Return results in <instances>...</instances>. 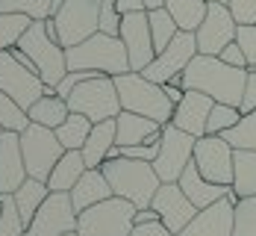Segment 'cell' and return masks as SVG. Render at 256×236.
<instances>
[{
	"instance_id": "1",
	"label": "cell",
	"mask_w": 256,
	"mask_h": 236,
	"mask_svg": "<svg viewBox=\"0 0 256 236\" xmlns=\"http://www.w3.org/2000/svg\"><path fill=\"white\" fill-rule=\"evenodd\" d=\"M244 83H248V68H232L218 56H204V53H198L182 71L186 92H204L215 104H230L238 109L244 98Z\"/></svg>"
},
{
	"instance_id": "2",
	"label": "cell",
	"mask_w": 256,
	"mask_h": 236,
	"mask_svg": "<svg viewBox=\"0 0 256 236\" xmlns=\"http://www.w3.org/2000/svg\"><path fill=\"white\" fill-rule=\"evenodd\" d=\"M100 171L106 174V180L112 186V195L130 201L136 210H148L154 204V195L162 186L154 162H144V159L115 157L106 159L100 165Z\"/></svg>"
},
{
	"instance_id": "3",
	"label": "cell",
	"mask_w": 256,
	"mask_h": 236,
	"mask_svg": "<svg viewBox=\"0 0 256 236\" xmlns=\"http://www.w3.org/2000/svg\"><path fill=\"white\" fill-rule=\"evenodd\" d=\"M65 56H68V71H98L109 77H121L130 71V56L124 42L106 33H94L82 45L68 48Z\"/></svg>"
},
{
	"instance_id": "4",
	"label": "cell",
	"mask_w": 256,
	"mask_h": 236,
	"mask_svg": "<svg viewBox=\"0 0 256 236\" xmlns=\"http://www.w3.org/2000/svg\"><path fill=\"white\" fill-rule=\"evenodd\" d=\"M115 86H118V98H121V109L124 112H136V115L154 118L159 124H168L174 118V104L168 101L165 89L150 83L144 74L127 71V74L115 77Z\"/></svg>"
},
{
	"instance_id": "5",
	"label": "cell",
	"mask_w": 256,
	"mask_h": 236,
	"mask_svg": "<svg viewBox=\"0 0 256 236\" xmlns=\"http://www.w3.org/2000/svg\"><path fill=\"white\" fill-rule=\"evenodd\" d=\"M15 48L30 56L36 74L44 80V86H50V89H56V86L62 83V77L68 74V56H65V48L48 36L44 21H32L30 30L21 36V42H18Z\"/></svg>"
},
{
	"instance_id": "6",
	"label": "cell",
	"mask_w": 256,
	"mask_h": 236,
	"mask_svg": "<svg viewBox=\"0 0 256 236\" xmlns=\"http://www.w3.org/2000/svg\"><path fill=\"white\" fill-rule=\"evenodd\" d=\"M68 106H71V112L86 115L94 124L109 121V118H118L121 115V98H118L115 77L94 74V77L82 80L77 89L68 95Z\"/></svg>"
},
{
	"instance_id": "7",
	"label": "cell",
	"mask_w": 256,
	"mask_h": 236,
	"mask_svg": "<svg viewBox=\"0 0 256 236\" xmlns=\"http://www.w3.org/2000/svg\"><path fill=\"white\" fill-rule=\"evenodd\" d=\"M136 227V207L112 195L77 215L80 236H130Z\"/></svg>"
},
{
	"instance_id": "8",
	"label": "cell",
	"mask_w": 256,
	"mask_h": 236,
	"mask_svg": "<svg viewBox=\"0 0 256 236\" xmlns=\"http://www.w3.org/2000/svg\"><path fill=\"white\" fill-rule=\"evenodd\" d=\"M53 24L65 51L82 45L86 39L100 33V0H65L53 12Z\"/></svg>"
},
{
	"instance_id": "9",
	"label": "cell",
	"mask_w": 256,
	"mask_h": 236,
	"mask_svg": "<svg viewBox=\"0 0 256 236\" xmlns=\"http://www.w3.org/2000/svg\"><path fill=\"white\" fill-rule=\"evenodd\" d=\"M21 154H24V165H26V177L44 180L50 177L53 165L62 159L65 148L56 139V130H48L42 124H26V130L21 133Z\"/></svg>"
},
{
	"instance_id": "10",
	"label": "cell",
	"mask_w": 256,
	"mask_h": 236,
	"mask_svg": "<svg viewBox=\"0 0 256 236\" xmlns=\"http://www.w3.org/2000/svg\"><path fill=\"white\" fill-rule=\"evenodd\" d=\"M194 56H198V39H194V33L180 30L177 36H174V42L162 53H156V59L142 74L150 80V83H156V86H165V83L182 86V71L188 68V62Z\"/></svg>"
},
{
	"instance_id": "11",
	"label": "cell",
	"mask_w": 256,
	"mask_h": 236,
	"mask_svg": "<svg viewBox=\"0 0 256 236\" xmlns=\"http://www.w3.org/2000/svg\"><path fill=\"white\" fill-rule=\"evenodd\" d=\"M0 92H6L15 104H21L24 109H30L38 98L50 95L56 89L44 86V80L38 77L36 71H30L26 65H21L12 56V51H3L0 53Z\"/></svg>"
},
{
	"instance_id": "12",
	"label": "cell",
	"mask_w": 256,
	"mask_h": 236,
	"mask_svg": "<svg viewBox=\"0 0 256 236\" xmlns=\"http://www.w3.org/2000/svg\"><path fill=\"white\" fill-rule=\"evenodd\" d=\"M194 145L198 139L182 133L174 124L162 127V142H159V154L154 159V168L162 183H177L180 174L188 168V162L194 159Z\"/></svg>"
},
{
	"instance_id": "13",
	"label": "cell",
	"mask_w": 256,
	"mask_h": 236,
	"mask_svg": "<svg viewBox=\"0 0 256 236\" xmlns=\"http://www.w3.org/2000/svg\"><path fill=\"white\" fill-rule=\"evenodd\" d=\"M77 233V210L71 192H50L38 207L36 218L26 224V236H65Z\"/></svg>"
},
{
	"instance_id": "14",
	"label": "cell",
	"mask_w": 256,
	"mask_h": 236,
	"mask_svg": "<svg viewBox=\"0 0 256 236\" xmlns=\"http://www.w3.org/2000/svg\"><path fill=\"white\" fill-rule=\"evenodd\" d=\"M236 33H238V21L232 18L230 6H227V3H209L204 24L194 30L198 53H204V56H218L230 42H236Z\"/></svg>"
},
{
	"instance_id": "15",
	"label": "cell",
	"mask_w": 256,
	"mask_h": 236,
	"mask_svg": "<svg viewBox=\"0 0 256 236\" xmlns=\"http://www.w3.org/2000/svg\"><path fill=\"white\" fill-rule=\"evenodd\" d=\"M232 157L236 148H230L221 136H200L194 145V165L209 183L232 186Z\"/></svg>"
},
{
	"instance_id": "16",
	"label": "cell",
	"mask_w": 256,
	"mask_h": 236,
	"mask_svg": "<svg viewBox=\"0 0 256 236\" xmlns=\"http://www.w3.org/2000/svg\"><path fill=\"white\" fill-rule=\"evenodd\" d=\"M118 39L124 42L130 56V71H144L150 62L156 59V48H154V36H150V21L148 12H132L121 18V33Z\"/></svg>"
},
{
	"instance_id": "17",
	"label": "cell",
	"mask_w": 256,
	"mask_h": 236,
	"mask_svg": "<svg viewBox=\"0 0 256 236\" xmlns=\"http://www.w3.org/2000/svg\"><path fill=\"white\" fill-rule=\"evenodd\" d=\"M159 215V221L171 230L174 236H180L186 227H188V221L198 215V207L186 198V192L180 189V183H162L159 186V192L154 195V204H150Z\"/></svg>"
},
{
	"instance_id": "18",
	"label": "cell",
	"mask_w": 256,
	"mask_h": 236,
	"mask_svg": "<svg viewBox=\"0 0 256 236\" xmlns=\"http://www.w3.org/2000/svg\"><path fill=\"white\" fill-rule=\"evenodd\" d=\"M26 180V165L21 154V133H0V195H15Z\"/></svg>"
},
{
	"instance_id": "19",
	"label": "cell",
	"mask_w": 256,
	"mask_h": 236,
	"mask_svg": "<svg viewBox=\"0 0 256 236\" xmlns=\"http://www.w3.org/2000/svg\"><path fill=\"white\" fill-rule=\"evenodd\" d=\"M232 230H236V204L230 198H221L218 204L198 212L180 236H232Z\"/></svg>"
},
{
	"instance_id": "20",
	"label": "cell",
	"mask_w": 256,
	"mask_h": 236,
	"mask_svg": "<svg viewBox=\"0 0 256 236\" xmlns=\"http://www.w3.org/2000/svg\"><path fill=\"white\" fill-rule=\"evenodd\" d=\"M212 106H215V101L209 95H204V92H186V98L174 106V118L168 124L180 127L182 133H188L194 139H200V136H206V121H209Z\"/></svg>"
},
{
	"instance_id": "21",
	"label": "cell",
	"mask_w": 256,
	"mask_h": 236,
	"mask_svg": "<svg viewBox=\"0 0 256 236\" xmlns=\"http://www.w3.org/2000/svg\"><path fill=\"white\" fill-rule=\"evenodd\" d=\"M118 124V148H132V145H159L162 142V127L154 118L136 115V112H124L115 118Z\"/></svg>"
},
{
	"instance_id": "22",
	"label": "cell",
	"mask_w": 256,
	"mask_h": 236,
	"mask_svg": "<svg viewBox=\"0 0 256 236\" xmlns=\"http://www.w3.org/2000/svg\"><path fill=\"white\" fill-rule=\"evenodd\" d=\"M180 189L186 192V198L198 207V210H206V207H212V204H218L221 198H227L232 192V186H218V183H209L204 174L198 171V165H194V159L188 162V168L180 174Z\"/></svg>"
},
{
	"instance_id": "23",
	"label": "cell",
	"mask_w": 256,
	"mask_h": 236,
	"mask_svg": "<svg viewBox=\"0 0 256 236\" xmlns=\"http://www.w3.org/2000/svg\"><path fill=\"white\" fill-rule=\"evenodd\" d=\"M115 145H118V124H115V118L94 124L92 133H88V139H86V145H82V159H86V165H88V168H100L103 162L109 159V154H112Z\"/></svg>"
},
{
	"instance_id": "24",
	"label": "cell",
	"mask_w": 256,
	"mask_h": 236,
	"mask_svg": "<svg viewBox=\"0 0 256 236\" xmlns=\"http://www.w3.org/2000/svg\"><path fill=\"white\" fill-rule=\"evenodd\" d=\"M106 198H112V186H109V180H106V174H103L100 168H88L77 180V186L71 189V201H74L77 215L82 210H88V207L106 201Z\"/></svg>"
},
{
	"instance_id": "25",
	"label": "cell",
	"mask_w": 256,
	"mask_h": 236,
	"mask_svg": "<svg viewBox=\"0 0 256 236\" xmlns=\"http://www.w3.org/2000/svg\"><path fill=\"white\" fill-rule=\"evenodd\" d=\"M86 171H88V165L82 159V151H65L62 159L53 165L50 177H48V189L50 192H71Z\"/></svg>"
},
{
	"instance_id": "26",
	"label": "cell",
	"mask_w": 256,
	"mask_h": 236,
	"mask_svg": "<svg viewBox=\"0 0 256 236\" xmlns=\"http://www.w3.org/2000/svg\"><path fill=\"white\" fill-rule=\"evenodd\" d=\"M26 115H30L32 124H42V127H48V130H56V127H62L65 118L71 115V106H68L65 98H59L56 92H50V95L38 98L36 104L30 106Z\"/></svg>"
},
{
	"instance_id": "27",
	"label": "cell",
	"mask_w": 256,
	"mask_h": 236,
	"mask_svg": "<svg viewBox=\"0 0 256 236\" xmlns=\"http://www.w3.org/2000/svg\"><path fill=\"white\" fill-rule=\"evenodd\" d=\"M48 195H50V189L44 180H36V177H26L24 183L18 186V192L12 195V201H15V207H18V215L24 218V224H30L32 218H36V212L38 207L48 201Z\"/></svg>"
},
{
	"instance_id": "28",
	"label": "cell",
	"mask_w": 256,
	"mask_h": 236,
	"mask_svg": "<svg viewBox=\"0 0 256 236\" xmlns=\"http://www.w3.org/2000/svg\"><path fill=\"white\" fill-rule=\"evenodd\" d=\"M232 192L242 198L256 195V151H236L232 157Z\"/></svg>"
},
{
	"instance_id": "29",
	"label": "cell",
	"mask_w": 256,
	"mask_h": 236,
	"mask_svg": "<svg viewBox=\"0 0 256 236\" xmlns=\"http://www.w3.org/2000/svg\"><path fill=\"white\" fill-rule=\"evenodd\" d=\"M162 3L174 15V21L180 24V30H188V33H194L198 27L204 24L206 9H209L206 0H162Z\"/></svg>"
},
{
	"instance_id": "30",
	"label": "cell",
	"mask_w": 256,
	"mask_h": 236,
	"mask_svg": "<svg viewBox=\"0 0 256 236\" xmlns=\"http://www.w3.org/2000/svg\"><path fill=\"white\" fill-rule=\"evenodd\" d=\"M92 127H94V121H88V118L80 115V112H71V115L65 118V124L56 127V139L62 142L65 151H82V145H86Z\"/></svg>"
},
{
	"instance_id": "31",
	"label": "cell",
	"mask_w": 256,
	"mask_h": 236,
	"mask_svg": "<svg viewBox=\"0 0 256 236\" xmlns=\"http://www.w3.org/2000/svg\"><path fill=\"white\" fill-rule=\"evenodd\" d=\"M148 21H150V36H154V48L156 53H162L171 42H174V36L180 33V24L174 21V15L162 6V9H154V12H148Z\"/></svg>"
},
{
	"instance_id": "32",
	"label": "cell",
	"mask_w": 256,
	"mask_h": 236,
	"mask_svg": "<svg viewBox=\"0 0 256 236\" xmlns=\"http://www.w3.org/2000/svg\"><path fill=\"white\" fill-rule=\"evenodd\" d=\"M221 139L230 148H236V151H256V109L254 112H244L236 127L221 133Z\"/></svg>"
},
{
	"instance_id": "33",
	"label": "cell",
	"mask_w": 256,
	"mask_h": 236,
	"mask_svg": "<svg viewBox=\"0 0 256 236\" xmlns=\"http://www.w3.org/2000/svg\"><path fill=\"white\" fill-rule=\"evenodd\" d=\"M0 12L26 15L30 21H48L53 18V0H0Z\"/></svg>"
},
{
	"instance_id": "34",
	"label": "cell",
	"mask_w": 256,
	"mask_h": 236,
	"mask_svg": "<svg viewBox=\"0 0 256 236\" xmlns=\"http://www.w3.org/2000/svg\"><path fill=\"white\" fill-rule=\"evenodd\" d=\"M30 18L26 15H9V12H0V53L3 51H12L21 36L30 30Z\"/></svg>"
},
{
	"instance_id": "35",
	"label": "cell",
	"mask_w": 256,
	"mask_h": 236,
	"mask_svg": "<svg viewBox=\"0 0 256 236\" xmlns=\"http://www.w3.org/2000/svg\"><path fill=\"white\" fill-rule=\"evenodd\" d=\"M242 109L238 106H230V104H215L212 112H209V121H206V136H221L224 130L236 127L242 121Z\"/></svg>"
},
{
	"instance_id": "36",
	"label": "cell",
	"mask_w": 256,
	"mask_h": 236,
	"mask_svg": "<svg viewBox=\"0 0 256 236\" xmlns=\"http://www.w3.org/2000/svg\"><path fill=\"white\" fill-rule=\"evenodd\" d=\"M30 124V115L21 104H15L6 92H0V127L12 133H24Z\"/></svg>"
},
{
	"instance_id": "37",
	"label": "cell",
	"mask_w": 256,
	"mask_h": 236,
	"mask_svg": "<svg viewBox=\"0 0 256 236\" xmlns=\"http://www.w3.org/2000/svg\"><path fill=\"white\" fill-rule=\"evenodd\" d=\"M3 201V215H0V236H26V224L18 215V207L12 201V195H0Z\"/></svg>"
},
{
	"instance_id": "38",
	"label": "cell",
	"mask_w": 256,
	"mask_h": 236,
	"mask_svg": "<svg viewBox=\"0 0 256 236\" xmlns=\"http://www.w3.org/2000/svg\"><path fill=\"white\" fill-rule=\"evenodd\" d=\"M232 236H256V195L236 204V230Z\"/></svg>"
},
{
	"instance_id": "39",
	"label": "cell",
	"mask_w": 256,
	"mask_h": 236,
	"mask_svg": "<svg viewBox=\"0 0 256 236\" xmlns=\"http://www.w3.org/2000/svg\"><path fill=\"white\" fill-rule=\"evenodd\" d=\"M236 42H238V48L248 56V68H254L256 65V24H238Z\"/></svg>"
},
{
	"instance_id": "40",
	"label": "cell",
	"mask_w": 256,
	"mask_h": 236,
	"mask_svg": "<svg viewBox=\"0 0 256 236\" xmlns=\"http://www.w3.org/2000/svg\"><path fill=\"white\" fill-rule=\"evenodd\" d=\"M100 33L106 36L121 33V12L115 9V0H100Z\"/></svg>"
},
{
	"instance_id": "41",
	"label": "cell",
	"mask_w": 256,
	"mask_h": 236,
	"mask_svg": "<svg viewBox=\"0 0 256 236\" xmlns=\"http://www.w3.org/2000/svg\"><path fill=\"white\" fill-rule=\"evenodd\" d=\"M227 6L238 24H256V0H230Z\"/></svg>"
},
{
	"instance_id": "42",
	"label": "cell",
	"mask_w": 256,
	"mask_h": 236,
	"mask_svg": "<svg viewBox=\"0 0 256 236\" xmlns=\"http://www.w3.org/2000/svg\"><path fill=\"white\" fill-rule=\"evenodd\" d=\"M94 74H98V71H68V74L62 77V83L56 86V95L68 101V95H71V92L77 89L80 83H82V80H88V77H94Z\"/></svg>"
},
{
	"instance_id": "43",
	"label": "cell",
	"mask_w": 256,
	"mask_h": 236,
	"mask_svg": "<svg viewBox=\"0 0 256 236\" xmlns=\"http://www.w3.org/2000/svg\"><path fill=\"white\" fill-rule=\"evenodd\" d=\"M218 59L227 62V65H232V68H248V56H244V51L238 48V42H230L224 51L218 53Z\"/></svg>"
},
{
	"instance_id": "44",
	"label": "cell",
	"mask_w": 256,
	"mask_h": 236,
	"mask_svg": "<svg viewBox=\"0 0 256 236\" xmlns=\"http://www.w3.org/2000/svg\"><path fill=\"white\" fill-rule=\"evenodd\" d=\"M256 109V71L248 68V83H244V98H242V112Z\"/></svg>"
},
{
	"instance_id": "45",
	"label": "cell",
	"mask_w": 256,
	"mask_h": 236,
	"mask_svg": "<svg viewBox=\"0 0 256 236\" xmlns=\"http://www.w3.org/2000/svg\"><path fill=\"white\" fill-rule=\"evenodd\" d=\"M132 236H174L162 221H150V224H136L132 227Z\"/></svg>"
},
{
	"instance_id": "46",
	"label": "cell",
	"mask_w": 256,
	"mask_h": 236,
	"mask_svg": "<svg viewBox=\"0 0 256 236\" xmlns=\"http://www.w3.org/2000/svg\"><path fill=\"white\" fill-rule=\"evenodd\" d=\"M115 9L121 12V18L124 15H132V12H148L142 0H115Z\"/></svg>"
},
{
	"instance_id": "47",
	"label": "cell",
	"mask_w": 256,
	"mask_h": 236,
	"mask_svg": "<svg viewBox=\"0 0 256 236\" xmlns=\"http://www.w3.org/2000/svg\"><path fill=\"white\" fill-rule=\"evenodd\" d=\"M162 89H165V95H168V101H171L174 106H177L180 101L186 98V89H182V86H177V83H165Z\"/></svg>"
},
{
	"instance_id": "48",
	"label": "cell",
	"mask_w": 256,
	"mask_h": 236,
	"mask_svg": "<svg viewBox=\"0 0 256 236\" xmlns=\"http://www.w3.org/2000/svg\"><path fill=\"white\" fill-rule=\"evenodd\" d=\"M150 221H159V215H156L154 207H148V210H136V224H150Z\"/></svg>"
},
{
	"instance_id": "49",
	"label": "cell",
	"mask_w": 256,
	"mask_h": 236,
	"mask_svg": "<svg viewBox=\"0 0 256 236\" xmlns=\"http://www.w3.org/2000/svg\"><path fill=\"white\" fill-rule=\"evenodd\" d=\"M142 3H144V9H148V12H154V9H162V6H165L162 0H142Z\"/></svg>"
},
{
	"instance_id": "50",
	"label": "cell",
	"mask_w": 256,
	"mask_h": 236,
	"mask_svg": "<svg viewBox=\"0 0 256 236\" xmlns=\"http://www.w3.org/2000/svg\"><path fill=\"white\" fill-rule=\"evenodd\" d=\"M206 3H230V0H206Z\"/></svg>"
},
{
	"instance_id": "51",
	"label": "cell",
	"mask_w": 256,
	"mask_h": 236,
	"mask_svg": "<svg viewBox=\"0 0 256 236\" xmlns=\"http://www.w3.org/2000/svg\"><path fill=\"white\" fill-rule=\"evenodd\" d=\"M0 215H3V201H0Z\"/></svg>"
},
{
	"instance_id": "52",
	"label": "cell",
	"mask_w": 256,
	"mask_h": 236,
	"mask_svg": "<svg viewBox=\"0 0 256 236\" xmlns=\"http://www.w3.org/2000/svg\"><path fill=\"white\" fill-rule=\"evenodd\" d=\"M65 236H80V233H65Z\"/></svg>"
},
{
	"instance_id": "53",
	"label": "cell",
	"mask_w": 256,
	"mask_h": 236,
	"mask_svg": "<svg viewBox=\"0 0 256 236\" xmlns=\"http://www.w3.org/2000/svg\"><path fill=\"white\" fill-rule=\"evenodd\" d=\"M0 133H3V127H0Z\"/></svg>"
},
{
	"instance_id": "54",
	"label": "cell",
	"mask_w": 256,
	"mask_h": 236,
	"mask_svg": "<svg viewBox=\"0 0 256 236\" xmlns=\"http://www.w3.org/2000/svg\"><path fill=\"white\" fill-rule=\"evenodd\" d=\"M130 236H132V233H130Z\"/></svg>"
}]
</instances>
